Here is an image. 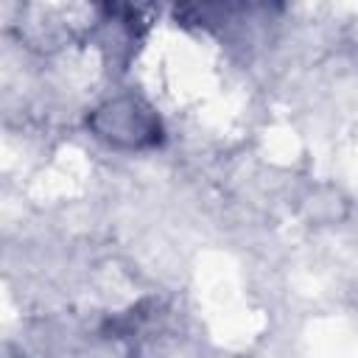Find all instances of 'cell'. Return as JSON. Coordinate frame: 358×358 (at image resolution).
Returning <instances> with one entry per match:
<instances>
[{
	"label": "cell",
	"mask_w": 358,
	"mask_h": 358,
	"mask_svg": "<svg viewBox=\"0 0 358 358\" xmlns=\"http://www.w3.org/2000/svg\"><path fill=\"white\" fill-rule=\"evenodd\" d=\"M90 126L95 137H101L109 145L117 148H145L159 140V117L154 115L151 106H145L137 98H112L101 103Z\"/></svg>",
	"instance_id": "obj_1"
}]
</instances>
